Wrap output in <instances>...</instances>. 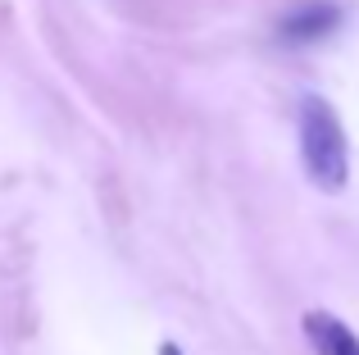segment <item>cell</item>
<instances>
[{"label": "cell", "instance_id": "6da1fadb", "mask_svg": "<svg viewBox=\"0 0 359 355\" xmlns=\"http://www.w3.org/2000/svg\"><path fill=\"white\" fill-rule=\"evenodd\" d=\"M300 160L318 192H346L351 182V142L332 100L305 96L300 100Z\"/></svg>", "mask_w": 359, "mask_h": 355}, {"label": "cell", "instance_id": "7a4b0ae2", "mask_svg": "<svg viewBox=\"0 0 359 355\" xmlns=\"http://www.w3.org/2000/svg\"><path fill=\"white\" fill-rule=\"evenodd\" d=\"M341 23H346V5H337V0H296L278 18V36L287 46H314L327 41Z\"/></svg>", "mask_w": 359, "mask_h": 355}, {"label": "cell", "instance_id": "3957f363", "mask_svg": "<svg viewBox=\"0 0 359 355\" xmlns=\"http://www.w3.org/2000/svg\"><path fill=\"white\" fill-rule=\"evenodd\" d=\"M305 337L318 355H359V337L351 333V323H341L327 310H309L305 314Z\"/></svg>", "mask_w": 359, "mask_h": 355}, {"label": "cell", "instance_id": "277c9868", "mask_svg": "<svg viewBox=\"0 0 359 355\" xmlns=\"http://www.w3.org/2000/svg\"><path fill=\"white\" fill-rule=\"evenodd\" d=\"M159 355H182V351H177V347H168V342H164V347H159Z\"/></svg>", "mask_w": 359, "mask_h": 355}]
</instances>
